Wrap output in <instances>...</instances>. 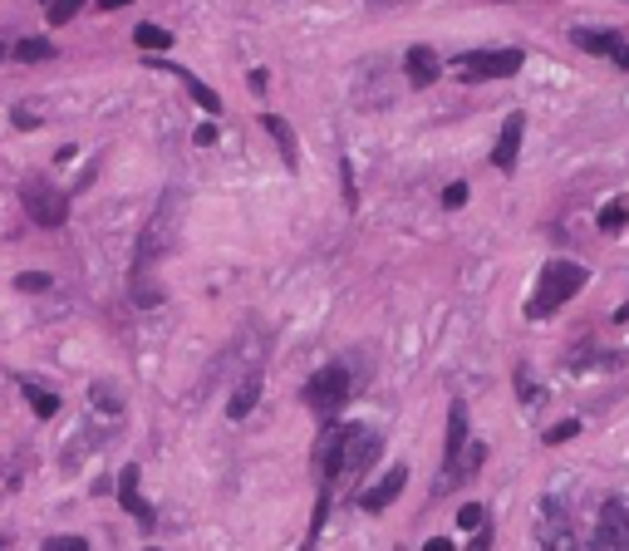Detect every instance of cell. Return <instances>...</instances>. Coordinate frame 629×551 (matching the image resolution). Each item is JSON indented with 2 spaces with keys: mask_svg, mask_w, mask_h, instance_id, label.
I'll list each match as a JSON object with an SVG mask.
<instances>
[{
  "mask_svg": "<svg viewBox=\"0 0 629 551\" xmlns=\"http://www.w3.org/2000/svg\"><path fill=\"white\" fill-rule=\"evenodd\" d=\"M580 291H585V266H580V261H551V266L541 271V286H536L526 315H531V320H546L551 310L566 306Z\"/></svg>",
  "mask_w": 629,
  "mask_h": 551,
  "instance_id": "cell-1",
  "label": "cell"
},
{
  "mask_svg": "<svg viewBox=\"0 0 629 551\" xmlns=\"http://www.w3.org/2000/svg\"><path fill=\"white\" fill-rule=\"evenodd\" d=\"M45 551H89V542H84V537H50Z\"/></svg>",
  "mask_w": 629,
  "mask_h": 551,
  "instance_id": "cell-28",
  "label": "cell"
},
{
  "mask_svg": "<svg viewBox=\"0 0 629 551\" xmlns=\"http://www.w3.org/2000/svg\"><path fill=\"white\" fill-rule=\"evenodd\" d=\"M133 40H138V50H153V55L172 45V35L163 30V25H138V30H133Z\"/></svg>",
  "mask_w": 629,
  "mask_h": 551,
  "instance_id": "cell-20",
  "label": "cell"
},
{
  "mask_svg": "<svg viewBox=\"0 0 629 551\" xmlns=\"http://www.w3.org/2000/svg\"><path fill=\"white\" fill-rule=\"evenodd\" d=\"M536 537H541V551H580L571 517H566V512H561L556 502H541V517H536Z\"/></svg>",
  "mask_w": 629,
  "mask_h": 551,
  "instance_id": "cell-8",
  "label": "cell"
},
{
  "mask_svg": "<svg viewBox=\"0 0 629 551\" xmlns=\"http://www.w3.org/2000/svg\"><path fill=\"white\" fill-rule=\"evenodd\" d=\"M5 55H10V45H0V60H5Z\"/></svg>",
  "mask_w": 629,
  "mask_h": 551,
  "instance_id": "cell-37",
  "label": "cell"
},
{
  "mask_svg": "<svg viewBox=\"0 0 629 551\" xmlns=\"http://www.w3.org/2000/svg\"><path fill=\"white\" fill-rule=\"evenodd\" d=\"M521 64H526L521 50H472V55H458V74L472 84H487V79H512Z\"/></svg>",
  "mask_w": 629,
  "mask_h": 551,
  "instance_id": "cell-4",
  "label": "cell"
},
{
  "mask_svg": "<svg viewBox=\"0 0 629 551\" xmlns=\"http://www.w3.org/2000/svg\"><path fill=\"white\" fill-rule=\"evenodd\" d=\"M340 453H344V424L325 429V443H320V473L325 483H340Z\"/></svg>",
  "mask_w": 629,
  "mask_h": 551,
  "instance_id": "cell-15",
  "label": "cell"
},
{
  "mask_svg": "<svg viewBox=\"0 0 629 551\" xmlns=\"http://www.w3.org/2000/svg\"><path fill=\"white\" fill-rule=\"evenodd\" d=\"M89 404H94V409H109V414H118V409H123V399H118L109 384H94V389H89Z\"/></svg>",
  "mask_w": 629,
  "mask_h": 551,
  "instance_id": "cell-24",
  "label": "cell"
},
{
  "mask_svg": "<svg viewBox=\"0 0 629 551\" xmlns=\"http://www.w3.org/2000/svg\"><path fill=\"white\" fill-rule=\"evenodd\" d=\"M571 40L585 50V55H610V50L620 45V35H615V30H575Z\"/></svg>",
  "mask_w": 629,
  "mask_h": 551,
  "instance_id": "cell-17",
  "label": "cell"
},
{
  "mask_svg": "<svg viewBox=\"0 0 629 551\" xmlns=\"http://www.w3.org/2000/svg\"><path fill=\"white\" fill-rule=\"evenodd\" d=\"M84 5H89V0H50V25H69Z\"/></svg>",
  "mask_w": 629,
  "mask_h": 551,
  "instance_id": "cell-23",
  "label": "cell"
},
{
  "mask_svg": "<svg viewBox=\"0 0 629 551\" xmlns=\"http://www.w3.org/2000/svg\"><path fill=\"white\" fill-rule=\"evenodd\" d=\"M344 399H349V369L344 365H325L310 384H305V404L320 414V419H330V414H340Z\"/></svg>",
  "mask_w": 629,
  "mask_h": 551,
  "instance_id": "cell-5",
  "label": "cell"
},
{
  "mask_svg": "<svg viewBox=\"0 0 629 551\" xmlns=\"http://www.w3.org/2000/svg\"><path fill=\"white\" fill-rule=\"evenodd\" d=\"M384 453V438L374 429H359V424H344V453H340V478L349 473H364L374 458Z\"/></svg>",
  "mask_w": 629,
  "mask_h": 551,
  "instance_id": "cell-7",
  "label": "cell"
},
{
  "mask_svg": "<svg viewBox=\"0 0 629 551\" xmlns=\"http://www.w3.org/2000/svg\"><path fill=\"white\" fill-rule=\"evenodd\" d=\"M15 128H40V119L30 109H15Z\"/></svg>",
  "mask_w": 629,
  "mask_h": 551,
  "instance_id": "cell-33",
  "label": "cell"
},
{
  "mask_svg": "<svg viewBox=\"0 0 629 551\" xmlns=\"http://www.w3.org/2000/svg\"><path fill=\"white\" fill-rule=\"evenodd\" d=\"M172 237H177V192H168L163 207L148 217V227H143V237H138V256H133V276H143L158 256H168Z\"/></svg>",
  "mask_w": 629,
  "mask_h": 551,
  "instance_id": "cell-2",
  "label": "cell"
},
{
  "mask_svg": "<svg viewBox=\"0 0 629 551\" xmlns=\"http://www.w3.org/2000/svg\"><path fill=\"white\" fill-rule=\"evenodd\" d=\"M462 202H467V183H448V187H443V207H453V212H458Z\"/></svg>",
  "mask_w": 629,
  "mask_h": 551,
  "instance_id": "cell-29",
  "label": "cell"
},
{
  "mask_svg": "<svg viewBox=\"0 0 629 551\" xmlns=\"http://www.w3.org/2000/svg\"><path fill=\"white\" fill-rule=\"evenodd\" d=\"M118 502H123V512H133L143 527H153V507H148L143 492H138V468H123V478H118Z\"/></svg>",
  "mask_w": 629,
  "mask_h": 551,
  "instance_id": "cell-13",
  "label": "cell"
},
{
  "mask_svg": "<svg viewBox=\"0 0 629 551\" xmlns=\"http://www.w3.org/2000/svg\"><path fill=\"white\" fill-rule=\"evenodd\" d=\"M403 488H408V468L399 463V468H394V473H384L374 488L359 492V507H364V512H384V507H389V502H394Z\"/></svg>",
  "mask_w": 629,
  "mask_h": 551,
  "instance_id": "cell-10",
  "label": "cell"
},
{
  "mask_svg": "<svg viewBox=\"0 0 629 551\" xmlns=\"http://www.w3.org/2000/svg\"><path fill=\"white\" fill-rule=\"evenodd\" d=\"M266 84H271V74H266V69H251V89L266 94Z\"/></svg>",
  "mask_w": 629,
  "mask_h": 551,
  "instance_id": "cell-32",
  "label": "cell"
},
{
  "mask_svg": "<svg viewBox=\"0 0 629 551\" xmlns=\"http://www.w3.org/2000/svg\"><path fill=\"white\" fill-rule=\"evenodd\" d=\"M625 222H629V202H610L600 212V232H625Z\"/></svg>",
  "mask_w": 629,
  "mask_h": 551,
  "instance_id": "cell-22",
  "label": "cell"
},
{
  "mask_svg": "<svg viewBox=\"0 0 629 551\" xmlns=\"http://www.w3.org/2000/svg\"><path fill=\"white\" fill-rule=\"evenodd\" d=\"M595 551H629V507L620 497H610L595 522Z\"/></svg>",
  "mask_w": 629,
  "mask_h": 551,
  "instance_id": "cell-9",
  "label": "cell"
},
{
  "mask_svg": "<svg viewBox=\"0 0 629 551\" xmlns=\"http://www.w3.org/2000/svg\"><path fill=\"white\" fill-rule=\"evenodd\" d=\"M610 60L620 64V69H629V45H625V40H620V45H615V50H610Z\"/></svg>",
  "mask_w": 629,
  "mask_h": 551,
  "instance_id": "cell-34",
  "label": "cell"
},
{
  "mask_svg": "<svg viewBox=\"0 0 629 551\" xmlns=\"http://www.w3.org/2000/svg\"><path fill=\"white\" fill-rule=\"evenodd\" d=\"M20 197H25V217L35 227H64L69 222V197L50 178H30V183L20 187Z\"/></svg>",
  "mask_w": 629,
  "mask_h": 551,
  "instance_id": "cell-3",
  "label": "cell"
},
{
  "mask_svg": "<svg viewBox=\"0 0 629 551\" xmlns=\"http://www.w3.org/2000/svg\"><path fill=\"white\" fill-rule=\"evenodd\" d=\"M403 69H408V79H413L418 89H428V84L443 74V60H438V50H428V45H413V50L403 55Z\"/></svg>",
  "mask_w": 629,
  "mask_h": 551,
  "instance_id": "cell-12",
  "label": "cell"
},
{
  "mask_svg": "<svg viewBox=\"0 0 629 551\" xmlns=\"http://www.w3.org/2000/svg\"><path fill=\"white\" fill-rule=\"evenodd\" d=\"M521 138H526V119H521V114H512V119L502 123V133H497V148H492V163H497L502 173H512V168H516Z\"/></svg>",
  "mask_w": 629,
  "mask_h": 551,
  "instance_id": "cell-11",
  "label": "cell"
},
{
  "mask_svg": "<svg viewBox=\"0 0 629 551\" xmlns=\"http://www.w3.org/2000/svg\"><path fill=\"white\" fill-rule=\"evenodd\" d=\"M99 10H123V5H133V0H94Z\"/></svg>",
  "mask_w": 629,
  "mask_h": 551,
  "instance_id": "cell-36",
  "label": "cell"
},
{
  "mask_svg": "<svg viewBox=\"0 0 629 551\" xmlns=\"http://www.w3.org/2000/svg\"><path fill=\"white\" fill-rule=\"evenodd\" d=\"M15 286H20V291H50L55 281H50L45 271H20V276H15Z\"/></svg>",
  "mask_w": 629,
  "mask_h": 551,
  "instance_id": "cell-25",
  "label": "cell"
},
{
  "mask_svg": "<svg viewBox=\"0 0 629 551\" xmlns=\"http://www.w3.org/2000/svg\"><path fill=\"white\" fill-rule=\"evenodd\" d=\"M340 178H344V202H349V207H359V192H354V173H349V163L340 168Z\"/></svg>",
  "mask_w": 629,
  "mask_h": 551,
  "instance_id": "cell-30",
  "label": "cell"
},
{
  "mask_svg": "<svg viewBox=\"0 0 629 551\" xmlns=\"http://www.w3.org/2000/svg\"><path fill=\"white\" fill-rule=\"evenodd\" d=\"M423 551H453V542H448V537H433V542H423Z\"/></svg>",
  "mask_w": 629,
  "mask_h": 551,
  "instance_id": "cell-35",
  "label": "cell"
},
{
  "mask_svg": "<svg viewBox=\"0 0 629 551\" xmlns=\"http://www.w3.org/2000/svg\"><path fill=\"white\" fill-rule=\"evenodd\" d=\"M25 399H30V409H35L40 419H55L59 414V399L50 389H40V384H25Z\"/></svg>",
  "mask_w": 629,
  "mask_h": 551,
  "instance_id": "cell-21",
  "label": "cell"
},
{
  "mask_svg": "<svg viewBox=\"0 0 629 551\" xmlns=\"http://www.w3.org/2000/svg\"><path fill=\"white\" fill-rule=\"evenodd\" d=\"M45 5H50V0H45Z\"/></svg>",
  "mask_w": 629,
  "mask_h": 551,
  "instance_id": "cell-38",
  "label": "cell"
},
{
  "mask_svg": "<svg viewBox=\"0 0 629 551\" xmlns=\"http://www.w3.org/2000/svg\"><path fill=\"white\" fill-rule=\"evenodd\" d=\"M256 399H261V374H246V379L236 384V394L227 399V419H236V424H241V419L256 409Z\"/></svg>",
  "mask_w": 629,
  "mask_h": 551,
  "instance_id": "cell-14",
  "label": "cell"
},
{
  "mask_svg": "<svg viewBox=\"0 0 629 551\" xmlns=\"http://www.w3.org/2000/svg\"><path fill=\"white\" fill-rule=\"evenodd\" d=\"M192 138H197V148H207V143H217V123H202V128L192 133Z\"/></svg>",
  "mask_w": 629,
  "mask_h": 551,
  "instance_id": "cell-31",
  "label": "cell"
},
{
  "mask_svg": "<svg viewBox=\"0 0 629 551\" xmlns=\"http://www.w3.org/2000/svg\"><path fill=\"white\" fill-rule=\"evenodd\" d=\"M172 74H177V79L187 84V94H192V99H197V104H202L207 114H222V94H217V89H207V84H202V79H192L187 69H172Z\"/></svg>",
  "mask_w": 629,
  "mask_h": 551,
  "instance_id": "cell-18",
  "label": "cell"
},
{
  "mask_svg": "<svg viewBox=\"0 0 629 551\" xmlns=\"http://www.w3.org/2000/svg\"><path fill=\"white\" fill-rule=\"evenodd\" d=\"M482 522H487V512H482L477 502H467V507H462V512H458V527H462V532H477Z\"/></svg>",
  "mask_w": 629,
  "mask_h": 551,
  "instance_id": "cell-26",
  "label": "cell"
},
{
  "mask_svg": "<svg viewBox=\"0 0 629 551\" xmlns=\"http://www.w3.org/2000/svg\"><path fill=\"white\" fill-rule=\"evenodd\" d=\"M462 448H467V404H453L448 409V438H443V478L433 483V492H448V488H458V458H462Z\"/></svg>",
  "mask_w": 629,
  "mask_h": 551,
  "instance_id": "cell-6",
  "label": "cell"
},
{
  "mask_svg": "<svg viewBox=\"0 0 629 551\" xmlns=\"http://www.w3.org/2000/svg\"><path fill=\"white\" fill-rule=\"evenodd\" d=\"M10 55L20 64H45V60H55V45H50V40H15Z\"/></svg>",
  "mask_w": 629,
  "mask_h": 551,
  "instance_id": "cell-19",
  "label": "cell"
},
{
  "mask_svg": "<svg viewBox=\"0 0 629 551\" xmlns=\"http://www.w3.org/2000/svg\"><path fill=\"white\" fill-rule=\"evenodd\" d=\"M575 433H580V419H561L556 429L546 433V443H551V448H556V443H571Z\"/></svg>",
  "mask_w": 629,
  "mask_h": 551,
  "instance_id": "cell-27",
  "label": "cell"
},
{
  "mask_svg": "<svg viewBox=\"0 0 629 551\" xmlns=\"http://www.w3.org/2000/svg\"><path fill=\"white\" fill-rule=\"evenodd\" d=\"M266 133H271V138H276V143H281V158H286V168L290 173H295V168H300V143H295V133H290V123L286 119H276V114H266Z\"/></svg>",
  "mask_w": 629,
  "mask_h": 551,
  "instance_id": "cell-16",
  "label": "cell"
}]
</instances>
